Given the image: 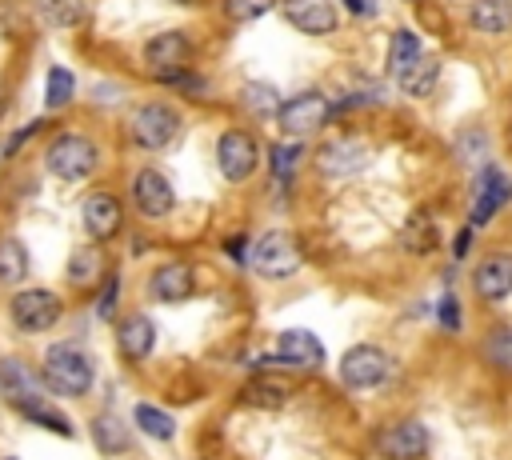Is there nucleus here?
<instances>
[{
  "label": "nucleus",
  "mask_w": 512,
  "mask_h": 460,
  "mask_svg": "<svg viewBox=\"0 0 512 460\" xmlns=\"http://www.w3.org/2000/svg\"><path fill=\"white\" fill-rule=\"evenodd\" d=\"M432 448V436L420 420H400V424H388L380 436H376V452L384 460H420L428 456Z\"/></svg>",
  "instance_id": "9b49d317"
},
{
  "label": "nucleus",
  "mask_w": 512,
  "mask_h": 460,
  "mask_svg": "<svg viewBox=\"0 0 512 460\" xmlns=\"http://www.w3.org/2000/svg\"><path fill=\"white\" fill-rule=\"evenodd\" d=\"M4 112H8V84L0 80V120H4Z\"/></svg>",
  "instance_id": "c03bdc74"
},
{
  "label": "nucleus",
  "mask_w": 512,
  "mask_h": 460,
  "mask_svg": "<svg viewBox=\"0 0 512 460\" xmlns=\"http://www.w3.org/2000/svg\"><path fill=\"white\" fill-rule=\"evenodd\" d=\"M128 196H132V208L144 220H164L172 212V204H176V192H172L168 176L156 172V168H140L132 176V184H128Z\"/></svg>",
  "instance_id": "9d476101"
},
{
  "label": "nucleus",
  "mask_w": 512,
  "mask_h": 460,
  "mask_svg": "<svg viewBox=\"0 0 512 460\" xmlns=\"http://www.w3.org/2000/svg\"><path fill=\"white\" fill-rule=\"evenodd\" d=\"M480 348H484V360H488V364L512 372V328H492Z\"/></svg>",
  "instance_id": "72a5a7b5"
},
{
  "label": "nucleus",
  "mask_w": 512,
  "mask_h": 460,
  "mask_svg": "<svg viewBox=\"0 0 512 460\" xmlns=\"http://www.w3.org/2000/svg\"><path fill=\"white\" fill-rule=\"evenodd\" d=\"M472 288H476V296L488 300V304L504 300V296L512 292V256H508V252L484 256V260L476 264V272H472Z\"/></svg>",
  "instance_id": "f3484780"
},
{
  "label": "nucleus",
  "mask_w": 512,
  "mask_h": 460,
  "mask_svg": "<svg viewBox=\"0 0 512 460\" xmlns=\"http://www.w3.org/2000/svg\"><path fill=\"white\" fill-rule=\"evenodd\" d=\"M92 440H96V448H100L104 456H124V452L132 448L128 428H124L112 412H104V416H96V420H92Z\"/></svg>",
  "instance_id": "b1692460"
},
{
  "label": "nucleus",
  "mask_w": 512,
  "mask_h": 460,
  "mask_svg": "<svg viewBox=\"0 0 512 460\" xmlns=\"http://www.w3.org/2000/svg\"><path fill=\"white\" fill-rule=\"evenodd\" d=\"M328 120H332V100L324 92H300L292 100H280V108H276V124L288 140H308Z\"/></svg>",
  "instance_id": "7ed1b4c3"
},
{
  "label": "nucleus",
  "mask_w": 512,
  "mask_h": 460,
  "mask_svg": "<svg viewBox=\"0 0 512 460\" xmlns=\"http://www.w3.org/2000/svg\"><path fill=\"white\" fill-rule=\"evenodd\" d=\"M468 244H472V232H468V228H460V232H456V240H452V256H456V260H464Z\"/></svg>",
  "instance_id": "a19ab883"
},
{
  "label": "nucleus",
  "mask_w": 512,
  "mask_h": 460,
  "mask_svg": "<svg viewBox=\"0 0 512 460\" xmlns=\"http://www.w3.org/2000/svg\"><path fill=\"white\" fill-rule=\"evenodd\" d=\"M132 416H136V428L144 436H152V440H172L176 436V420L164 408H156V404H136Z\"/></svg>",
  "instance_id": "c756f323"
},
{
  "label": "nucleus",
  "mask_w": 512,
  "mask_h": 460,
  "mask_svg": "<svg viewBox=\"0 0 512 460\" xmlns=\"http://www.w3.org/2000/svg\"><path fill=\"white\" fill-rule=\"evenodd\" d=\"M4 460H16V456H4Z\"/></svg>",
  "instance_id": "49530a36"
},
{
  "label": "nucleus",
  "mask_w": 512,
  "mask_h": 460,
  "mask_svg": "<svg viewBox=\"0 0 512 460\" xmlns=\"http://www.w3.org/2000/svg\"><path fill=\"white\" fill-rule=\"evenodd\" d=\"M288 396H292V388H288V384H280V380H272V376H252V380L236 392V404H244V408H260V412H272V408H284V404H288Z\"/></svg>",
  "instance_id": "412c9836"
},
{
  "label": "nucleus",
  "mask_w": 512,
  "mask_h": 460,
  "mask_svg": "<svg viewBox=\"0 0 512 460\" xmlns=\"http://www.w3.org/2000/svg\"><path fill=\"white\" fill-rule=\"evenodd\" d=\"M260 368H320L324 364V344L316 340V332H304V328H288L276 336V348L268 356L256 360Z\"/></svg>",
  "instance_id": "6e6552de"
},
{
  "label": "nucleus",
  "mask_w": 512,
  "mask_h": 460,
  "mask_svg": "<svg viewBox=\"0 0 512 460\" xmlns=\"http://www.w3.org/2000/svg\"><path fill=\"white\" fill-rule=\"evenodd\" d=\"M28 276V248L16 236H0V284L16 288Z\"/></svg>",
  "instance_id": "a878e982"
},
{
  "label": "nucleus",
  "mask_w": 512,
  "mask_h": 460,
  "mask_svg": "<svg viewBox=\"0 0 512 460\" xmlns=\"http://www.w3.org/2000/svg\"><path fill=\"white\" fill-rule=\"evenodd\" d=\"M356 16H376V8H380V0H344Z\"/></svg>",
  "instance_id": "37998d69"
},
{
  "label": "nucleus",
  "mask_w": 512,
  "mask_h": 460,
  "mask_svg": "<svg viewBox=\"0 0 512 460\" xmlns=\"http://www.w3.org/2000/svg\"><path fill=\"white\" fill-rule=\"evenodd\" d=\"M468 28L480 36L512 32V0H472L468 4Z\"/></svg>",
  "instance_id": "aec40b11"
},
{
  "label": "nucleus",
  "mask_w": 512,
  "mask_h": 460,
  "mask_svg": "<svg viewBox=\"0 0 512 460\" xmlns=\"http://www.w3.org/2000/svg\"><path fill=\"white\" fill-rule=\"evenodd\" d=\"M252 268H256L260 276H272V280L292 276V272L300 268V248H296V236H292V232H284V228L264 232V236L252 244Z\"/></svg>",
  "instance_id": "0eeeda50"
},
{
  "label": "nucleus",
  "mask_w": 512,
  "mask_h": 460,
  "mask_svg": "<svg viewBox=\"0 0 512 460\" xmlns=\"http://www.w3.org/2000/svg\"><path fill=\"white\" fill-rule=\"evenodd\" d=\"M36 16L52 28H76L88 16L84 0H36Z\"/></svg>",
  "instance_id": "c85d7f7f"
},
{
  "label": "nucleus",
  "mask_w": 512,
  "mask_h": 460,
  "mask_svg": "<svg viewBox=\"0 0 512 460\" xmlns=\"http://www.w3.org/2000/svg\"><path fill=\"white\" fill-rule=\"evenodd\" d=\"M436 80H440V60H436V56H428V52H424V56H420L404 76H396V84H400L408 96H416V100H424V96L436 88Z\"/></svg>",
  "instance_id": "393cba45"
},
{
  "label": "nucleus",
  "mask_w": 512,
  "mask_h": 460,
  "mask_svg": "<svg viewBox=\"0 0 512 460\" xmlns=\"http://www.w3.org/2000/svg\"><path fill=\"white\" fill-rule=\"evenodd\" d=\"M8 316L20 332H48L52 324H60L64 316V300L48 288H20L8 300Z\"/></svg>",
  "instance_id": "423d86ee"
},
{
  "label": "nucleus",
  "mask_w": 512,
  "mask_h": 460,
  "mask_svg": "<svg viewBox=\"0 0 512 460\" xmlns=\"http://www.w3.org/2000/svg\"><path fill=\"white\" fill-rule=\"evenodd\" d=\"M300 160H304V140H284V144H272V152H268L272 176L280 184H292V172H296Z\"/></svg>",
  "instance_id": "7c9ffc66"
},
{
  "label": "nucleus",
  "mask_w": 512,
  "mask_h": 460,
  "mask_svg": "<svg viewBox=\"0 0 512 460\" xmlns=\"http://www.w3.org/2000/svg\"><path fill=\"white\" fill-rule=\"evenodd\" d=\"M192 288H196V276H192V268H188L184 260H168V264H160V268L152 272V280H148V292H152V300H160V304L188 300Z\"/></svg>",
  "instance_id": "a211bd4d"
},
{
  "label": "nucleus",
  "mask_w": 512,
  "mask_h": 460,
  "mask_svg": "<svg viewBox=\"0 0 512 460\" xmlns=\"http://www.w3.org/2000/svg\"><path fill=\"white\" fill-rule=\"evenodd\" d=\"M256 160H260V144L248 128H228L220 140H216V164L224 172V180L240 184L256 172Z\"/></svg>",
  "instance_id": "1a4fd4ad"
},
{
  "label": "nucleus",
  "mask_w": 512,
  "mask_h": 460,
  "mask_svg": "<svg viewBox=\"0 0 512 460\" xmlns=\"http://www.w3.org/2000/svg\"><path fill=\"white\" fill-rule=\"evenodd\" d=\"M420 56H424V44H420L416 32H408V28L392 32V40H388V76H392V80L404 76Z\"/></svg>",
  "instance_id": "4be33fe9"
},
{
  "label": "nucleus",
  "mask_w": 512,
  "mask_h": 460,
  "mask_svg": "<svg viewBox=\"0 0 512 460\" xmlns=\"http://www.w3.org/2000/svg\"><path fill=\"white\" fill-rule=\"evenodd\" d=\"M436 316H440V324H444L448 332H456V328H460V304H456V296H452V292H444V296H440Z\"/></svg>",
  "instance_id": "58836bf2"
},
{
  "label": "nucleus",
  "mask_w": 512,
  "mask_h": 460,
  "mask_svg": "<svg viewBox=\"0 0 512 460\" xmlns=\"http://www.w3.org/2000/svg\"><path fill=\"white\" fill-rule=\"evenodd\" d=\"M0 388H4V396L8 400H20V396H36V384H32V376H28V368L20 364V360H0Z\"/></svg>",
  "instance_id": "473e14b6"
},
{
  "label": "nucleus",
  "mask_w": 512,
  "mask_h": 460,
  "mask_svg": "<svg viewBox=\"0 0 512 460\" xmlns=\"http://www.w3.org/2000/svg\"><path fill=\"white\" fill-rule=\"evenodd\" d=\"M228 256L244 264V260H248V240H244V236H232V240H228Z\"/></svg>",
  "instance_id": "79ce46f5"
},
{
  "label": "nucleus",
  "mask_w": 512,
  "mask_h": 460,
  "mask_svg": "<svg viewBox=\"0 0 512 460\" xmlns=\"http://www.w3.org/2000/svg\"><path fill=\"white\" fill-rule=\"evenodd\" d=\"M96 164H100V144L84 132H60L44 148V168L56 180H68V184L88 180L96 172Z\"/></svg>",
  "instance_id": "f03ea898"
},
{
  "label": "nucleus",
  "mask_w": 512,
  "mask_h": 460,
  "mask_svg": "<svg viewBox=\"0 0 512 460\" xmlns=\"http://www.w3.org/2000/svg\"><path fill=\"white\" fill-rule=\"evenodd\" d=\"M116 300H120V276L112 272V276H104V292H100V300H96V316H100V320H112Z\"/></svg>",
  "instance_id": "4c0bfd02"
},
{
  "label": "nucleus",
  "mask_w": 512,
  "mask_h": 460,
  "mask_svg": "<svg viewBox=\"0 0 512 460\" xmlns=\"http://www.w3.org/2000/svg\"><path fill=\"white\" fill-rule=\"evenodd\" d=\"M280 12L304 36H328L340 28V12L332 0H280Z\"/></svg>",
  "instance_id": "ddd939ff"
},
{
  "label": "nucleus",
  "mask_w": 512,
  "mask_h": 460,
  "mask_svg": "<svg viewBox=\"0 0 512 460\" xmlns=\"http://www.w3.org/2000/svg\"><path fill=\"white\" fill-rule=\"evenodd\" d=\"M400 240H404V248H408V252H416V256H424V252H432V248H436V240H440V232H436V224H432L428 216H412V220L404 224V232H400Z\"/></svg>",
  "instance_id": "2f4dec72"
},
{
  "label": "nucleus",
  "mask_w": 512,
  "mask_h": 460,
  "mask_svg": "<svg viewBox=\"0 0 512 460\" xmlns=\"http://www.w3.org/2000/svg\"><path fill=\"white\" fill-rule=\"evenodd\" d=\"M84 228L92 240H112L124 228V204L112 192H92L84 200Z\"/></svg>",
  "instance_id": "dca6fc26"
},
{
  "label": "nucleus",
  "mask_w": 512,
  "mask_h": 460,
  "mask_svg": "<svg viewBox=\"0 0 512 460\" xmlns=\"http://www.w3.org/2000/svg\"><path fill=\"white\" fill-rule=\"evenodd\" d=\"M272 4L276 0H224V12L240 24H248V20H260L264 12H272Z\"/></svg>",
  "instance_id": "e433bc0d"
},
{
  "label": "nucleus",
  "mask_w": 512,
  "mask_h": 460,
  "mask_svg": "<svg viewBox=\"0 0 512 460\" xmlns=\"http://www.w3.org/2000/svg\"><path fill=\"white\" fill-rule=\"evenodd\" d=\"M68 280H72L76 288H88V284L104 280V252H100L96 244L76 248V252L68 256Z\"/></svg>",
  "instance_id": "5701e85b"
},
{
  "label": "nucleus",
  "mask_w": 512,
  "mask_h": 460,
  "mask_svg": "<svg viewBox=\"0 0 512 460\" xmlns=\"http://www.w3.org/2000/svg\"><path fill=\"white\" fill-rule=\"evenodd\" d=\"M156 80H160V84H168V88H180V92H188V96H204V92H208V80H204V76H196V72H188V68L160 72Z\"/></svg>",
  "instance_id": "c9c22d12"
},
{
  "label": "nucleus",
  "mask_w": 512,
  "mask_h": 460,
  "mask_svg": "<svg viewBox=\"0 0 512 460\" xmlns=\"http://www.w3.org/2000/svg\"><path fill=\"white\" fill-rule=\"evenodd\" d=\"M372 164V144L360 140V136H344V140H332L316 152V168L324 176H356Z\"/></svg>",
  "instance_id": "f8f14e48"
},
{
  "label": "nucleus",
  "mask_w": 512,
  "mask_h": 460,
  "mask_svg": "<svg viewBox=\"0 0 512 460\" xmlns=\"http://www.w3.org/2000/svg\"><path fill=\"white\" fill-rule=\"evenodd\" d=\"M180 120H184V116H180L172 104L148 100V104H140V108L132 112V140H136L144 152H160V148H168V144L176 140Z\"/></svg>",
  "instance_id": "39448f33"
},
{
  "label": "nucleus",
  "mask_w": 512,
  "mask_h": 460,
  "mask_svg": "<svg viewBox=\"0 0 512 460\" xmlns=\"http://www.w3.org/2000/svg\"><path fill=\"white\" fill-rule=\"evenodd\" d=\"M192 56H196V48H192V40H188L184 32H160V36H152V40L144 44V64H148L156 76H160V72L188 68Z\"/></svg>",
  "instance_id": "2eb2a0df"
},
{
  "label": "nucleus",
  "mask_w": 512,
  "mask_h": 460,
  "mask_svg": "<svg viewBox=\"0 0 512 460\" xmlns=\"http://www.w3.org/2000/svg\"><path fill=\"white\" fill-rule=\"evenodd\" d=\"M36 128H40V120H32L28 128H20V132H16V136H12L8 144H4V156H12V152H16V148H20V144H24V140H28L32 132H36Z\"/></svg>",
  "instance_id": "ea45409f"
},
{
  "label": "nucleus",
  "mask_w": 512,
  "mask_h": 460,
  "mask_svg": "<svg viewBox=\"0 0 512 460\" xmlns=\"http://www.w3.org/2000/svg\"><path fill=\"white\" fill-rule=\"evenodd\" d=\"M24 420H32V424H40V428H52V432H60V436H72V424L60 416V412H52L40 396H20V400H8Z\"/></svg>",
  "instance_id": "cd10ccee"
},
{
  "label": "nucleus",
  "mask_w": 512,
  "mask_h": 460,
  "mask_svg": "<svg viewBox=\"0 0 512 460\" xmlns=\"http://www.w3.org/2000/svg\"><path fill=\"white\" fill-rule=\"evenodd\" d=\"M408 4H416V0H408Z\"/></svg>",
  "instance_id": "de8ad7c7"
},
{
  "label": "nucleus",
  "mask_w": 512,
  "mask_h": 460,
  "mask_svg": "<svg viewBox=\"0 0 512 460\" xmlns=\"http://www.w3.org/2000/svg\"><path fill=\"white\" fill-rule=\"evenodd\" d=\"M72 96H76V76L64 64H52L48 76H44V108L48 112H60V108L72 104Z\"/></svg>",
  "instance_id": "bb28decb"
},
{
  "label": "nucleus",
  "mask_w": 512,
  "mask_h": 460,
  "mask_svg": "<svg viewBox=\"0 0 512 460\" xmlns=\"http://www.w3.org/2000/svg\"><path fill=\"white\" fill-rule=\"evenodd\" d=\"M392 380V356L376 344H356L340 356V384L352 392H372Z\"/></svg>",
  "instance_id": "20e7f679"
},
{
  "label": "nucleus",
  "mask_w": 512,
  "mask_h": 460,
  "mask_svg": "<svg viewBox=\"0 0 512 460\" xmlns=\"http://www.w3.org/2000/svg\"><path fill=\"white\" fill-rule=\"evenodd\" d=\"M176 4H200V0H176Z\"/></svg>",
  "instance_id": "a18cd8bd"
},
{
  "label": "nucleus",
  "mask_w": 512,
  "mask_h": 460,
  "mask_svg": "<svg viewBox=\"0 0 512 460\" xmlns=\"http://www.w3.org/2000/svg\"><path fill=\"white\" fill-rule=\"evenodd\" d=\"M92 360L72 344H52L40 364V384L56 396H88L92 392Z\"/></svg>",
  "instance_id": "f257e3e1"
},
{
  "label": "nucleus",
  "mask_w": 512,
  "mask_h": 460,
  "mask_svg": "<svg viewBox=\"0 0 512 460\" xmlns=\"http://www.w3.org/2000/svg\"><path fill=\"white\" fill-rule=\"evenodd\" d=\"M244 104L256 112V116H272L280 108V92L272 84H248L244 88Z\"/></svg>",
  "instance_id": "f704fd0d"
},
{
  "label": "nucleus",
  "mask_w": 512,
  "mask_h": 460,
  "mask_svg": "<svg viewBox=\"0 0 512 460\" xmlns=\"http://www.w3.org/2000/svg\"><path fill=\"white\" fill-rule=\"evenodd\" d=\"M116 344H120L124 360H132V364L148 360V356H152V344H156V328H152V320H148L144 312L120 320V328H116Z\"/></svg>",
  "instance_id": "6ab92c4d"
},
{
  "label": "nucleus",
  "mask_w": 512,
  "mask_h": 460,
  "mask_svg": "<svg viewBox=\"0 0 512 460\" xmlns=\"http://www.w3.org/2000/svg\"><path fill=\"white\" fill-rule=\"evenodd\" d=\"M508 200H512V180H508V172H500L496 164H488V168L476 176V200H472V212H468L472 228L488 224Z\"/></svg>",
  "instance_id": "4468645a"
}]
</instances>
